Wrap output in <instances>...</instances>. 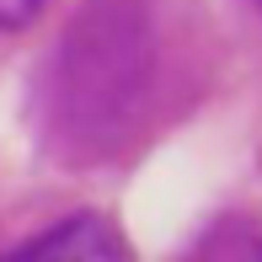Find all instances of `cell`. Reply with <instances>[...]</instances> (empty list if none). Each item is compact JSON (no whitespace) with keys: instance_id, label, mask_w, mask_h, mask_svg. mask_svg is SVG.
I'll use <instances>...</instances> for the list:
<instances>
[{"instance_id":"cell-3","label":"cell","mask_w":262,"mask_h":262,"mask_svg":"<svg viewBox=\"0 0 262 262\" xmlns=\"http://www.w3.org/2000/svg\"><path fill=\"white\" fill-rule=\"evenodd\" d=\"M182 262H262V225L246 214H225L187 246Z\"/></svg>"},{"instance_id":"cell-1","label":"cell","mask_w":262,"mask_h":262,"mask_svg":"<svg viewBox=\"0 0 262 262\" xmlns=\"http://www.w3.org/2000/svg\"><path fill=\"white\" fill-rule=\"evenodd\" d=\"M198 0H80L38 64V139L64 166H118L209 86Z\"/></svg>"},{"instance_id":"cell-2","label":"cell","mask_w":262,"mask_h":262,"mask_svg":"<svg viewBox=\"0 0 262 262\" xmlns=\"http://www.w3.org/2000/svg\"><path fill=\"white\" fill-rule=\"evenodd\" d=\"M6 262H134V257H128L118 225H107L102 214H70L49 230L27 235Z\"/></svg>"},{"instance_id":"cell-5","label":"cell","mask_w":262,"mask_h":262,"mask_svg":"<svg viewBox=\"0 0 262 262\" xmlns=\"http://www.w3.org/2000/svg\"><path fill=\"white\" fill-rule=\"evenodd\" d=\"M257 11H262V0H257Z\"/></svg>"},{"instance_id":"cell-4","label":"cell","mask_w":262,"mask_h":262,"mask_svg":"<svg viewBox=\"0 0 262 262\" xmlns=\"http://www.w3.org/2000/svg\"><path fill=\"white\" fill-rule=\"evenodd\" d=\"M43 6H49V0H0V27H6V32H21L27 21L43 16Z\"/></svg>"}]
</instances>
